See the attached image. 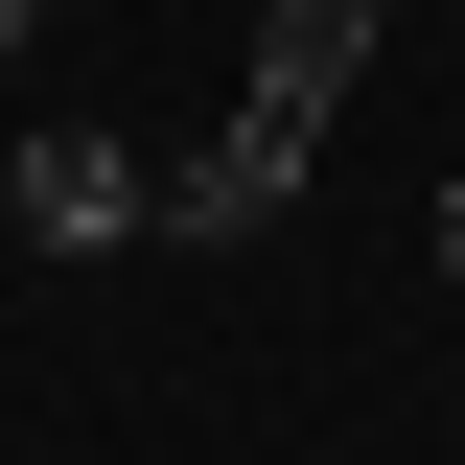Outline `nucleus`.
<instances>
[{
    "instance_id": "5",
    "label": "nucleus",
    "mask_w": 465,
    "mask_h": 465,
    "mask_svg": "<svg viewBox=\"0 0 465 465\" xmlns=\"http://www.w3.org/2000/svg\"><path fill=\"white\" fill-rule=\"evenodd\" d=\"M47 24H70V0H0V47H47Z\"/></svg>"
},
{
    "instance_id": "2",
    "label": "nucleus",
    "mask_w": 465,
    "mask_h": 465,
    "mask_svg": "<svg viewBox=\"0 0 465 465\" xmlns=\"http://www.w3.org/2000/svg\"><path fill=\"white\" fill-rule=\"evenodd\" d=\"M0 210H24V256H140V140H94V116H24V163H0Z\"/></svg>"
},
{
    "instance_id": "3",
    "label": "nucleus",
    "mask_w": 465,
    "mask_h": 465,
    "mask_svg": "<svg viewBox=\"0 0 465 465\" xmlns=\"http://www.w3.org/2000/svg\"><path fill=\"white\" fill-rule=\"evenodd\" d=\"M372 24H396V0H256V94H280V116H349Z\"/></svg>"
},
{
    "instance_id": "4",
    "label": "nucleus",
    "mask_w": 465,
    "mask_h": 465,
    "mask_svg": "<svg viewBox=\"0 0 465 465\" xmlns=\"http://www.w3.org/2000/svg\"><path fill=\"white\" fill-rule=\"evenodd\" d=\"M419 256H442V280H465V186H442V210H419Z\"/></svg>"
},
{
    "instance_id": "1",
    "label": "nucleus",
    "mask_w": 465,
    "mask_h": 465,
    "mask_svg": "<svg viewBox=\"0 0 465 465\" xmlns=\"http://www.w3.org/2000/svg\"><path fill=\"white\" fill-rule=\"evenodd\" d=\"M302 186H326V116H280V94H232L210 140L163 163V210H140V232H163V256H232V232H280Z\"/></svg>"
}]
</instances>
